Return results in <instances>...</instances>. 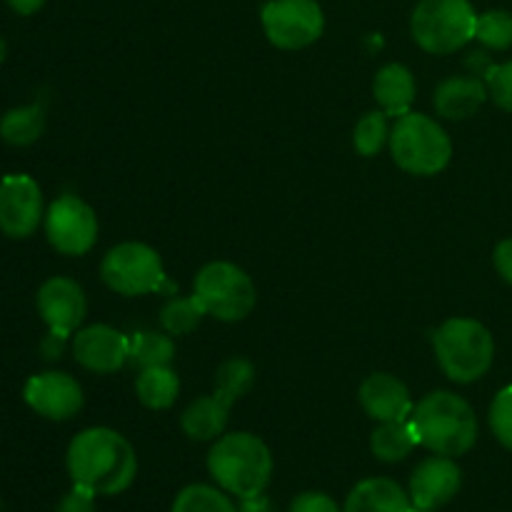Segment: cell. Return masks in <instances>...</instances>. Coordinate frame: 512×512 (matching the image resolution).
Listing matches in <instances>:
<instances>
[{
	"instance_id": "cell-1",
	"label": "cell",
	"mask_w": 512,
	"mask_h": 512,
	"mask_svg": "<svg viewBox=\"0 0 512 512\" xmlns=\"http://www.w3.org/2000/svg\"><path fill=\"white\" fill-rule=\"evenodd\" d=\"M65 465L75 485L95 495H120L138 475L133 445L110 428H88L68 445Z\"/></svg>"
},
{
	"instance_id": "cell-2",
	"label": "cell",
	"mask_w": 512,
	"mask_h": 512,
	"mask_svg": "<svg viewBox=\"0 0 512 512\" xmlns=\"http://www.w3.org/2000/svg\"><path fill=\"white\" fill-rule=\"evenodd\" d=\"M418 443L433 455L460 458L478 443V418L470 403L450 390L425 395L410 413Z\"/></svg>"
},
{
	"instance_id": "cell-3",
	"label": "cell",
	"mask_w": 512,
	"mask_h": 512,
	"mask_svg": "<svg viewBox=\"0 0 512 512\" xmlns=\"http://www.w3.org/2000/svg\"><path fill=\"white\" fill-rule=\"evenodd\" d=\"M208 470L225 493L238 500L263 495L273 475V455L253 433H230L215 440L208 453Z\"/></svg>"
},
{
	"instance_id": "cell-4",
	"label": "cell",
	"mask_w": 512,
	"mask_h": 512,
	"mask_svg": "<svg viewBox=\"0 0 512 512\" xmlns=\"http://www.w3.org/2000/svg\"><path fill=\"white\" fill-rule=\"evenodd\" d=\"M435 358L453 383L468 385L483 378L495 358L490 330L473 318H450L433 335Z\"/></svg>"
},
{
	"instance_id": "cell-5",
	"label": "cell",
	"mask_w": 512,
	"mask_h": 512,
	"mask_svg": "<svg viewBox=\"0 0 512 512\" xmlns=\"http://www.w3.org/2000/svg\"><path fill=\"white\" fill-rule=\"evenodd\" d=\"M390 155L400 170L410 175H438L453 158V143L443 125L423 113H408L398 118L390 130Z\"/></svg>"
},
{
	"instance_id": "cell-6",
	"label": "cell",
	"mask_w": 512,
	"mask_h": 512,
	"mask_svg": "<svg viewBox=\"0 0 512 512\" xmlns=\"http://www.w3.org/2000/svg\"><path fill=\"white\" fill-rule=\"evenodd\" d=\"M478 13L470 0H420L410 18L413 40L433 55H450L475 38Z\"/></svg>"
},
{
	"instance_id": "cell-7",
	"label": "cell",
	"mask_w": 512,
	"mask_h": 512,
	"mask_svg": "<svg viewBox=\"0 0 512 512\" xmlns=\"http://www.w3.org/2000/svg\"><path fill=\"white\" fill-rule=\"evenodd\" d=\"M193 293L203 303L205 313L223 323H238L253 313L258 303V290L250 275L235 263L215 260L203 265L195 275Z\"/></svg>"
},
{
	"instance_id": "cell-8",
	"label": "cell",
	"mask_w": 512,
	"mask_h": 512,
	"mask_svg": "<svg viewBox=\"0 0 512 512\" xmlns=\"http://www.w3.org/2000/svg\"><path fill=\"white\" fill-rule=\"evenodd\" d=\"M100 278L118 295H148L165 285V268L158 250L145 243H120L105 253Z\"/></svg>"
},
{
	"instance_id": "cell-9",
	"label": "cell",
	"mask_w": 512,
	"mask_h": 512,
	"mask_svg": "<svg viewBox=\"0 0 512 512\" xmlns=\"http://www.w3.org/2000/svg\"><path fill=\"white\" fill-rule=\"evenodd\" d=\"M263 30L280 50L313 45L325 30V15L315 0H270L263 5Z\"/></svg>"
},
{
	"instance_id": "cell-10",
	"label": "cell",
	"mask_w": 512,
	"mask_h": 512,
	"mask_svg": "<svg viewBox=\"0 0 512 512\" xmlns=\"http://www.w3.org/2000/svg\"><path fill=\"white\" fill-rule=\"evenodd\" d=\"M45 235L58 253L78 258L98 240V218L78 195H60L45 213Z\"/></svg>"
},
{
	"instance_id": "cell-11",
	"label": "cell",
	"mask_w": 512,
	"mask_h": 512,
	"mask_svg": "<svg viewBox=\"0 0 512 512\" xmlns=\"http://www.w3.org/2000/svg\"><path fill=\"white\" fill-rule=\"evenodd\" d=\"M43 215V193L30 175H5L0 180V233L13 240L30 238Z\"/></svg>"
},
{
	"instance_id": "cell-12",
	"label": "cell",
	"mask_w": 512,
	"mask_h": 512,
	"mask_svg": "<svg viewBox=\"0 0 512 512\" xmlns=\"http://www.w3.org/2000/svg\"><path fill=\"white\" fill-rule=\"evenodd\" d=\"M23 398L30 410H35L43 418L55 420H70L73 415L80 413L85 398L83 388L78 380L68 373H40L25 383Z\"/></svg>"
},
{
	"instance_id": "cell-13",
	"label": "cell",
	"mask_w": 512,
	"mask_h": 512,
	"mask_svg": "<svg viewBox=\"0 0 512 512\" xmlns=\"http://www.w3.org/2000/svg\"><path fill=\"white\" fill-rule=\"evenodd\" d=\"M78 365L98 375H110L130 360V338L110 325H88L73 340Z\"/></svg>"
},
{
	"instance_id": "cell-14",
	"label": "cell",
	"mask_w": 512,
	"mask_h": 512,
	"mask_svg": "<svg viewBox=\"0 0 512 512\" xmlns=\"http://www.w3.org/2000/svg\"><path fill=\"white\" fill-rule=\"evenodd\" d=\"M460 485H463V473L458 463L445 455H433L413 470L408 495L415 508L440 510L460 493Z\"/></svg>"
},
{
	"instance_id": "cell-15",
	"label": "cell",
	"mask_w": 512,
	"mask_h": 512,
	"mask_svg": "<svg viewBox=\"0 0 512 512\" xmlns=\"http://www.w3.org/2000/svg\"><path fill=\"white\" fill-rule=\"evenodd\" d=\"M38 313L50 330L70 335L80 328L88 313L83 288L73 278H50L38 290Z\"/></svg>"
},
{
	"instance_id": "cell-16",
	"label": "cell",
	"mask_w": 512,
	"mask_h": 512,
	"mask_svg": "<svg viewBox=\"0 0 512 512\" xmlns=\"http://www.w3.org/2000/svg\"><path fill=\"white\" fill-rule=\"evenodd\" d=\"M360 405L375 423L408 420L413 413V398L405 383L390 373H373L363 380L358 393Z\"/></svg>"
},
{
	"instance_id": "cell-17",
	"label": "cell",
	"mask_w": 512,
	"mask_h": 512,
	"mask_svg": "<svg viewBox=\"0 0 512 512\" xmlns=\"http://www.w3.org/2000/svg\"><path fill=\"white\" fill-rule=\"evenodd\" d=\"M488 85L478 75H453L435 88L433 105L448 120H465L488 100Z\"/></svg>"
},
{
	"instance_id": "cell-18",
	"label": "cell",
	"mask_w": 512,
	"mask_h": 512,
	"mask_svg": "<svg viewBox=\"0 0 512 512\" xmlns=\"http://www.w3.org/2000/svg\"><path fill=\"white\" fill-rule=\"evenodd\" d=\"M413 500L390 478L360 480L350 490L343 512H413Z\"/></svg>"
},
{
	"instance_id": "cell-19",
	"label": "cell",
	"mask_w": 512,
	"mask_h": 512,
	"mask_svg": "<svg viewBox=\"0 0 512 512\" xmlns=\"http://www.w3.org/2000/svg\"><path fill=\"white\" fill-rule=\"evenodd\" d=\"M230 408H233V403L225 395H220L218 390H213L210 395L193 400L183 410V415H180V428H183V433L190 440H198V443L218 440V435H223L225 425H228Z\"/></svg>"
},
{
	"instance_id": "cell-20",
	"label": "cell",
	"mask_w": 512,
	"mask_h": 512,
	"mask_svg": "<svg viewBox=\"0 0 512 512\" xmlns=\"http://www.w3.org/2000/svg\"><path fill=\"white\" fill-rule=\"evenodd\" d=\"M415 85L413 73L410 68H405L403 63H390L385 68L378 70L373 83V95L378 100L380 110L385 115H393V118H403L410 113V105L415 100Z\"/></svg>"
},
{
	"instance_id": "cell-21",
	"label": "cell",
	"mask_w": 512,
	"mask_h": 512,
	"mask_svg": "<svg viewBox=\"0 0 512 512\" xmlns=\"http://www.w3.org/2000/svg\"><path fill=\"white\" fill-rule=\"evenodd\" d=\"M418 433L408 420H390L378 423V428L370 435V450L383 463H400L418 448Z\"/></svg>"
},
{
	"instance_id": "cell-22",
	"label": "cell",
	"mask_w": 512,
	"mask_h": 512,
	"mask_svg": "<svg viewBox=\"0 0 512 512\" xmlns=\"http://www.w3.org/2000/svg\"><path fill=\"white\" fill-rule=\"evenodd\" d=\"M135 393L138 400L150 410H168L178 400L180 378L170 365H155V368L140 370L135 380Z\"/></svg>"
},
{
	"instance_id": "cell-23",
	"label": "cell",
	"mask_w": 512,
	"mask_h": 512,
	"mask_svg": "<svg viewBox=\"0 0 512 512\" xmlns=\"http://www.w3.org/2000/svg\"><path fill=\"white\" fill-rule=\"evenodd\" d=\"M45 130V108L43 103L13 108L0 118V138L15 148L33 145Z\"/></svg>"
},
{
	"instance_id": "cell-24",
	"label": "cell",
	"mask_w": 512,
	"mask_h": 512,
	"mask_svg": "<svg viewBox=\"0 0 512 512\" xmlns=\"http://www.w3.org/2000/svg\"><path fill=\"white\" fill-rule=\"evenodd\" d=\"M175 358V343L170 335L153 333V330H140L130 338V363L143 368L155 365H170Z\"/></svg>"
},
{
	"instance_id": "cell-25",
	"label": "cell",
	"mask_w": 512,
	"mask_h": 512,
	"mask_svg": "<svg viewBox=\"0 0 512 512\" xmlns=\"http://www.w3.org/2000/svg\"><path fill=\"white\" fill-rule=\"evenodd\" d=\"M170 512H238L233 500L213 485L195 483L180 490Z\"/></svg>"
},
{
	"instance_id": "cell-26",
	"label": "cell",
	"mask_w": 512,
	"mask_h": 512,
	"mask_svg": "<svg viewBox=\"0 0 512 512\" xmlns=\"http://www.w3.org/2000/svg\"><path fill=\"white\" fill-rule=\"evenodd\" d=\"M205 308L198 300V295H190V298H173L163 310H160V325L165 328V333L170 335H188L193 333L200 325V320L205 318Z\"/></svg>"
},
{
	"instance_id": "cell-27",
	"label": "cell",
	"mask_w": 512,
	"mask_h": 512,
	"mask_svg": "<svg viewBox=\"0 0 512 512\" xmlns=\"http://www.w3.org/2000/svg\"><path fill=\"white\" fill-rule=\"evenodd\" d=\"M255 383V368L250 360L245 358H230L215 373V390L220 395L230 400V403H238L243 395L250 393Z\"/></svg>"
},
{
	"instance_id": "cell-28",
	"label": "cell",
	"mask_w": 512,
	"mask_h": 512,
	"mask_svg": "<svg viewBox=\"0 0 512 512\" xmlns=\"http://www.w3.org/2000/svg\"><path fill=\"white\" fill-rule=\"evenodd\" d=\"M390 140V128H388V115L383 110H373V113H365L358 120L353 133V145L363 158H373L380 150L388 145Z\"/></svg>"
},
{
	"instance_id": "cell-29",
	"label": "cell",
	"mask_w": 512,
	"mask_h": 512,
	"mask_svg": "<svg viewBox=\"0 0 512 512\" xmlns=\"http://www.w3.org/2000/svg\"><path fill=\"white\" fill-rule=\"evenodd\" d=\"M475 38L490 50L512 48V13H508V10H488V13L478 15Z\"/></svg>"
},
{
	"instance_id": "cell-30",
	"label": "cell",
	"mask_w": 512,
	"mask_h": 512,
	"mask_svg": "<svg viewBox=\"0 0 512 512\" xmlns=\"http://www.w3.org/2000/svg\"><path fill=\"white\" fill-rule=\"evenodd\" d=\"M490 430L503 448L512 450V385L500 390L490 405Z\"/></svg>"
},
{
	"instance_id": "cell-31",
	"label": "cell",
	"mask_w": 512,
	"mask_h": 512,
	"mask_svg": "<svg viewBox=\"0 0 512 512\" xmlns=\"http://www.w3.org/2000/svg\"><path fill=\"white\" fill-rule=\"evenodd\" d=\"M485 85H488V93L495 100V105L512 113V60L503 65H493L485 73Z\"/></svg>"
},
{
	"instance_id": "cell-32",
	"label": "cell",
	"mask_w": 512,
	"mask_h": 512,
	"mask_svg": "<svg viewBox=\"0 0 512 512\" xmlns=\"http://www.w3.org/2000/svg\"><path fill=\"white\" fill-rule=\"evenodd\" d=\"M95 498H98V495L90 493L88 488L73 483V490L60 498L55 512H95Z\"/></svg>"
},
{
	"instance_id": "cell-33",
	"label": "cell",
	"mask_w": 512,
	"mask_h": 512,
	"mask_svg": "<svg viewBox=\"0 0 512 512\" xmlns=\"http://www.w3.org/2000/svg\"><path fill=\"white\" fill-rule=\"evenodd\" d=\"M288 512H343V510L338 508V503H335L330 495L310 490V493L298 495V498L290 503Z\"/></svg>"
},
{
	"instance_id": "cell-34",
	"label": "cell",
	"mask_w": 512,
	"mask_h": 512,
	"mask_svg": "<svg viewBox=\"0 0 512 512\" xmlns=\"http://www.w3.org/2000/svg\"><path fill=\"white\" fill-rule=\"evenodd\" d=\"M495 268H498V273L503 275L505 283L512 285V238H505L500 240L498 248H495Z\"/></svg>"
},
{
	"instance_id": "cell-35",
	"label": "cell",
	"mask_w": 512,
	"mask_h": 512,
	"mask_svg": "<svg viewBox=\"0 0 512 512\" xmlns=\"http://www.w3.org/2000/svg\"><path fill=\"white\" fill-rule=\"evenodd\" d=\"M65 340H68V335H65V333L50 330V333L43 338V343H40V353H43V358L45 360H58L60 355H63V350H65Z\"/></svg>"
},
{
	"instance_id": "cell-36",
	"label": "cell",
	"mask_w": 512,
	"mask_h": 512,
	"mask_svg": "<svg viewBox=\"0 0 512 512\" xmlns=\"http://www.w3.org/2000/svg\"><path fill=\"white\" fill-rule=\"evenodd\" d=\"M238 512H275V508L265 495H255V498L240 500Z\"/></svg>"
},
{
	"instance_id": "cell-37",
	"label": "cell",
	"mask_w": 512,
	"mask_h": 512,
	"mask_svg": "<svg viewBox=\"0 0 512 512\" xmlns=\"http://www.w3.org/2000/svg\"><path fill=\"white\" fill-rule=\"evenodd\" d=\"M18 15H33L45 5V0H5Z\"/></svg>"
},
{
	"instance_id": "cell-38",
	"label": "cell",
	"mask_w": 512,
	"mask_h": 512,
	"mask_svg": "<svg viewBox=\"0 0 512 512\" xmlns=\"http://www.w3.org/2000/svg\"><path fill=\"white\" fill-rule=\"evenodd\" d=\"M5 58H8V43H5L3 35H0V65H3Z\"/></svg>"
},
{
	"instance_id": "cell-39",
	"label": "cell",
	"mask_w": 512,
	"mask_h": 512,
	"mask_svg": "<svg viewBox=\"0 0 512 512\" xmlns=\"http://www.w3.org/2000/svg\"><path fill=\"white\" fill-rule=\"evenodd\" d=\"M413 512H438V510H423V508H413Z\"/></svg>"
},
{
	"instance_id": "cell-40",
	"label": "cell",
	"mask_w": 512,
	"mask_h": 512,
	"mask_svg": "<svg viewBox=\"0 0 512 512\" xmlns=\"http://www.w3.org/2000/svg\"><path fill=\"white\" fill-rule=\"evenodd\" d=\"M0 512H3V500H0Z\"/></svg>"
}]
</instances>
